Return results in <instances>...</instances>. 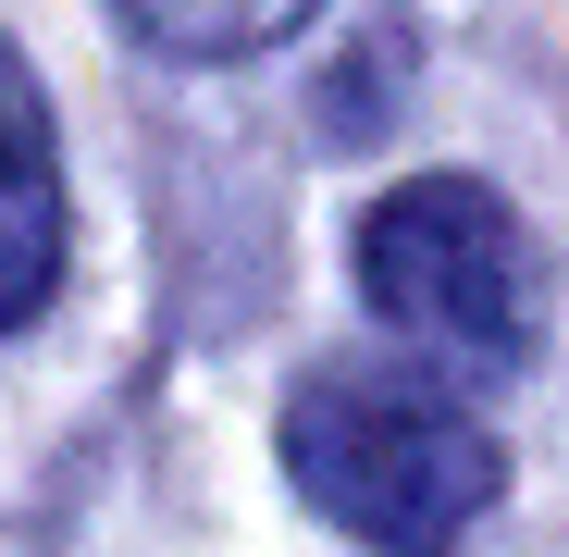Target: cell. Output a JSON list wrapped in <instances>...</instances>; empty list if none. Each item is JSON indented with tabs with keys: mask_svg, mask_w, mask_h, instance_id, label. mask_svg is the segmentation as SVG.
Returning <instances> with one entry per match:
<instances>
[{
	"mask_svg": "<svg viewBox=\"0 0 569 557\" xmlns=\"http://www.w3.org/2000/svg\"><path fill=\"white\" fill-rule=\"evenodd\" d=\"M284 484L385 557H446L496 508L508 458L421 359H335L284 397Z\"/></svg>",
	"mask_w": 569,
	"mask_h": 557,
	"instance_id": "6da1fadb",
	"label": "cell"
},
{
	"mask_svg": "<svg viewBox=\"0 0 569 557\" xmlns=\"http://www.w3.org/2000/svg\"><path fill=\"white\" fill-rule=\"evenodd\" d=\"M322 13V0H124V26L173 62H236V50H272V38H298Z\"/></svg>",
	"mask_w": 569,
	"mask_h": 557,
	"instance_id": "277c9868",
	"label": "cell"
},
{
	"mask_svg": "<svg viewBox=\"0 0 569 557\" xmlns=\"http://www.w3.org/2000/svg\"><path fill=\"white\" fill-rule=\"evenodd\" d=\"M62 298V149L26 50L0 38V335H26Z\"/></svg>",
	"mask_w": 569,
	"mask_h": 557,
	"instance_id": "3957f363",
	"label": "cell"
},
{
	"mask_svg": "<svg viewBox=\"0 0 569 557\" xmlns=\"http://www.w3.org/2000/svg\"><path fill=\"white\" fill-rule=\"evenodd\" d=\"M359 298L385 310V335L421 347V371L496 385L532 359V248L520 211L470 173H409L359 223Z\"/></svg>",
	"mask_w": 569,
	"mask_h": 557,
	"instance_id": "7a4b0ae2",
	"label": "cell"
}]
</instances>
